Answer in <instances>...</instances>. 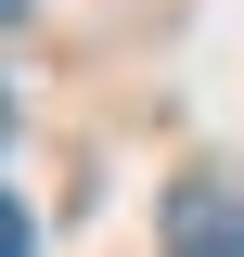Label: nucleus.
<instances>
[{
    "label": "nucleus",
    "mask_w": 244,
    "mask_h": 257,
    "mask_svg": "<svg viewBox=\"0 0 244 257\" xmlns=\"http://www.w3.org/2000/svg\"><path fill=\"white\" fill-rule=\"evenodd\" d=\"M167 257H244V193L180 180V193H167Z\"/></svg>",
    "instance_id": "f257e3e1"
},
{
    "label": "nucleus",
    "mask_w": 244,
    "mask_h": 257,
    "mask_svg": "<svg viewBox=\"0 0 244 257\" xmlns=\"http://www.w3.org/2000/svg\"><path fill=\"white\" fill-rule=\"evenodd\" d=\"M0 257H39V231H26V206L0 193Z\"/></svg>",
    "instance_id": "f03ea898"
},
{
    "label": "nucleus",
    "mask_w": 244,
    "mask_h": 257,
    "mask_svg": "<svg viewBox=\"0 0 244 257\" xmlns=\"http://www.w3.org/2000/svg\"><path fill=\"white\" fill-rule=\"evenodd\" d=\"M0 128H13V90H0Z\"/></svg>",
    "instance_id": "7ed1b4c3"
},
{
    "label": "nucleus",
    "mask_w": 244,
    "mask_h": 257,
    "mask_svg": "<svg viewBox=\"0 0 244 257\" xmlns=\"http://www.w3.org/2000/svg\"><path fill=\"white\" fill-rule=\"evenodd\" d=\"M0 13H13V0H0Z\"/></svg>",
    "instance_id": "20e7f679"
}]
</instances>
